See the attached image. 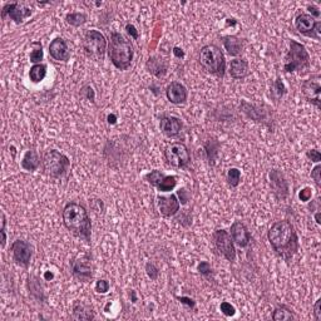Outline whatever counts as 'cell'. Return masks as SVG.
I'll use <instances>...</instances> for the list:
<instances>
[{"mask_svg":"<svg viewBox=\"0 0 321 321\" xmlns=\"http://www.w3.org/2000/svg\"><path fill=\"white\" fill-rule=\"evenodd\" d=\"M267 239L274 252L287 265H290L294 256L300 250L298 232L287 220L275 222L267 231Z\"/></svg>","mask_w":321,"mask_h":321,"instance_id":"cell-1","label":"cell"},{"mask_svg":"<svg viewBox=\"0 0 321 321\" xmlns=\"http://www.w3.org/2000/svg\"><path fill=\"white\" fill-rule=\"evenodd\" d=\"M82 47L85 57L95 61H102L104 59L107 49H108V43H107L106 37L100 30L93 29V30H88L85 33Z\"/></svg>","mask_w":321,"mask_h":321,"instance_id":"cell-7","label":"cell"},{"mask_svg":"<svg viewBox=\"0 0 321 321\" xmlns=\"http://www.w3.org/2000/svg\"><path fill=\"white\" fill-rule=\"evenodd\" d=\"M312 197V189L310 188V187H305V188H302L300 192H299V199H300V201H302V202H307V201H310V199Z\"/></svg>","mask_w":321,"mask_h":321,"instance_id":"cell-43","label":"cell"},{"mask_svg":"<svg viewBox=\"0 0 321 321\" xmlns=\"http://www.w3.org/2000/svg\"><path fill=\"white\" fill-rule=\"evenodd\" d=\"M146 68L152 76H154L156 78H162V77L166 76L168 71V61L163 57L154 55V57L148 58L146 63Z\"/></svg>","mask_w":321,"mask_h":321,"instance_id":"cell-22","label":"cell"},{"mask_svg":"<svg viewBox=\"0 0 321 321\" xmlns=\"http://www.w3.org/2000/svg\"><path fill=\"white\" fill-rule=\"evenodd\" d=\"M125 30H127V33L130 34V36L132 37V38L135 39V40H137V39H138V37H140V34H138L137 28H136V26L133 25V24H130V23H128L127 25H125Z\"/></svg>","mask_w":321,"mask_h":321,"instance_id":"cell-49","label":"cell"},{"mask_svg":"<svg viewBox=\"0 0 321 321\" xmlns=\"http://www.w3.org/2000/svg\"><path fill=\"white\" fill-rule=\"evenodd\" d=\"M47 77V66L43 63L34 64L29 71V78L33 83H40Z\"/></svg>","mask_w":321,"mask_h":321,"instance_id":"cell-32","label":"cell"},{"mask_svg":"<svg viewBox=\"0 0 321 321\" xmlns=\"http://www.w3.org/2000/svg\"><path fill=\"white\" fill-rule=\"evenodd\" d=\"M222 44L231 57H237L243 50V39L237 36L222 37Z\"/></svg>","mask_w":321,"mask_h":321,"instance_id":"cell-25","label":"cell"},{"mask_svg":"<svg viewBox=\"0 0 321 321\" xmlns=\"http://www.w3.org/2000/svg\"><path fill=\"white\" fill-rule=\"evenodd\" d=\"M314 319L316 321H321V299H317L314 304Z\"/></svg>","mask_w":321,"mask_h":321,"instance_id":"cell-47","label":"cell"},{"mask_svg":"<svg viewBox=\"0 0 321 321\" xmlns=\"http://www.w3.org/2000/svg\"><path fill=\"white\" fill-rule=\"evenodd\" d=\"M220 310L222 314L227 317H231L236 314V309H235L234 305L230 304L229 301H222L220 305Z\"/></svg>","mask_w":321,"mask_h":321,"instance_id":"cell-38","label":"cell"},{"mask_svg":"<svg viewBox=\"0 0 321 321\" xmlns=\"http://www.w3.org/2000/svg\"><path fill=\"white\" fill-rule=\"evenodd\" d=\"M71 271L73 277L80 282H88L92 280L93 271L90 264V256L88 253H79L71 260Z\"/></svg>","mask_w":321,"mask_h":321,"instance_id":"cell-11","label":"cell"},{"mask_svg":"<svg viewBox=\"0 0 321 321\" xmlns=\"http://www.w3.org/2000/svg\"><path fill=\"white\" fill-rule=\"evenodd\" d=\"M269 178L272 194L276 197V200L283 201L287 199L288 194H290V187H288V182L286 181L283 173L280 170H271L269 173Z\"/></svg>","mask_w":321,"mask_h":321,"instance_id":"cell-16","label":"cell"},{"mask_svg":"<svg viewBox=\"0 0 321 321\" xmlns=\"http://www.w3.org/2000/svg\"><path fill=\"white\" fill-rule=\"evenodd\" d=\"M306 157L309 159H311V162L314 163H320L321 162V153L319 149H309V151L306 152Z\"/></svg>","mask_w":321,"mask_h":321,"instance_id":"cell-42","label":"cell"},{"mask_svg":"<svg viewBox=\"0 0 321 321\" xmlns=\"http://www.w3.org/2000/svg\"><path fill=\"white\" fill-rule=\"evenodd\" d=\"M42 159H40L39 154L34 149H29L25 152L23 159H21V167L28 172H34L39 168Z\"/></svg>","mask_w":321,"mask_h":321,"instance_id":"cell-27","label":"cell"},{"mask_svg":"<svg viewBox=\"0 0 321 321\" xmlns=\"http://www.w3.org/2000/svg\"><path fill=\"white\" fill-rule=\"evenodd\" d=\"M95 5H97V7H101V5H102V3H100V2H97V3H95Z\"/></svg>","mask_w":321,"mask_h":321,"instance_id":"cell-57","label":"cell"},{"mask_svg":"<svg viewBox=\"0 0 321 321\" xmlns=\"http://www.w3.org/2000/svg\"><path fill=\"white\" fill-rule=\"evenodd\" d=\"M10 149H12V152H13V157H15V147L12 146L10 147Z\"/></svg>","mask_w":321,"mask_h":321,"instance_id":"cell-56","label":"cell"},{"mask_svg":"<svg viewBox=\"0 0 321 321\" xmlns=\"http://www.w3.org/2000/svg\"><path fill=\"white\" fill-rule=\"evenodd\" d=\"M230 235H231L234 242L240 247H247L250 245L251 234L243 222L235 221L230 229Z\"/></svg>","mask_w":321,"mask_h":321,"instance_id":"cell-19","label":"cell"},{"mask_svg":"<svg viewBox=\"0 0 321 321\" xmlns=\"http://www.w3.org/2000/svg\"><path fill=\"white\" fill-rule=\"evenodd\" d=\"M146 274H147V276L149 277V279L156 281L159 277L158 267H157L154 264H152V262H147L146 264Z\"/></svg>","mask_w":321,"mask_h":321,"instance_id":"cell-37","label":"cell"},{"mask_svg":"<svg viewBox=\"0 0 321 321\" xmlns=\"http://www.w3.org/2000/svg\"><path fill=\"white\" fill-rule=\"evenodd\" d=\"M173 55H175L176 58H178V59H183L184 58V52H183V49H182V48H180V47H175L173 48Z\"/></svg>","mask_w":321,"mask_h":321,"instance_id":"cell-50","label":"cell"},{"mask_svg":"<svg viewBox=\"0 0 321 321\" xmlns=\"http://www.w3.org/2000/svg\"><path fill=\"white\" fill-rule=\"evenodd\" d=\"M107 122L109 123V124H116L117 123V116L116 114H113V113H111V114H108V117H107Z\"/></svg>","mask_w":321,"mask_h":321,"instance_id":"cell-51","label":"cell"},{"mask_svg":"<svg viewBox=\"0 0 321 321\" xmlns=\"http://www.w3.org/2000/svg\"><path fill=\"white\" fill-rule=\"evenodd\" d=\"M82 95H83V97L87 98L88 101L92 102V103H94L95 93H94V90H93V88L90 87V85H85V87L82 88Z\"/></svg>","mask_w":321,"mask_h":321,"instance_id":"cell-41","label":"cell"},{"mask_svg":"<svg viewBox=\"0 0 321 321\" xmlns=\"http://www.w3.org/2000/svg\"><path fill=\"white\" fill-rule=\"evenodd\" d=\"M183 128V123L175 116H162L159 120V130L166 137H177Z\"/></svg>","mask_w":321,"mask_h":321,"instance_id":"cell-18","label":"cell"},{"mask_svg":"<svg viewBox=\"0 0 321 321\" xmlns=\"http://www.w3.org/2000/svg\"><path fill=\"white\" fill-rule=\"evenodd\" d=\"M311 64L309 52L304 44L290 40V49L285 55L283 61V72L285 73H294V72H306Z\"/></svg>","mask_w":321,"mask_h":321,"instance_id":"cell-5","label":"cell"},{"mask_svg":"<svg viewBox=\"0 0 321 321\" xmlns=\"http://www.w3.org/2000/svg\"><path fill=\"white\" fill-rule=\"evenodd\" d=\"M73 317L77 320H94L95 312L90 305L77 300L73 304Z\"/></svg>","mask_w":321,"mask_h":321,"instance_id":"cell-26","label":"cell"},{"mask_svg":"<svg viewBox=\"0 0 321 321\" xmlns=\"http://www.w3.org/2000/svg\"><path fill=\"white\" fill-rule=\"evenodd\" d=\"M286 92H287V89H286L285 87V83L282 82V79H281L280 77H277V78L272 82L271 88H270V97H271L272 101L279 103V102L283 98V95L286 94Z\"/></svg>","mask_w":321,"mask_h":321,"instance_id":"cell-31","label":"cell"},{"mask_svg":"<svg viewBox=\"0 0 321 321\" xmlns=\"http://www.w3.org/2000/svg\"><path fill=\"white\" fill-rule=\"evenodd\" d=\"M163 153H165L166 162L171 167L183 170L191 163V153H189L188 147L182 142H171L166 144Z\"/></svg>","mask_w":321,"mask_h":321,"instance_id":"cell-8","label":"cell"},{"mask_svg":"<svg viewBox=\"0 0 321 321\" xmlns=\"http://www.w3.org/2000/svg\"><path fill=\"white\" fill-rule=\"evenodd\" d=\"M240 108L248 118L255 120V122H265L267 119V111L262 108L261 106H258V104L242 102Z\"/></svg>","mask_w":321,"mask_h":321,"instance_id":"cell-24","label":"cell"},{"mask_svg":"<svg viewBox=\"0 0 321 321\" xmlns=\"http://www.w3.org/2000/svg\"><path fill=\"white\" fill-rule=\"evenodd\" d=\"M229 72L231 78L236 80H243L245 78H247L248 74H250L248 61L246 59H241V58H236V59L231 60Z\"/></svg>","mask_w":321,"mask_h":321,"instance_id":"cell-23","label":"cell"},{"mask_svg":"<svg viewBox=\"0 0 321 321\" xmlns=\"http://www.w3.org/2000/svg\"><path fill=\"white\" fill-rule=\"evenodd\" d=\"M61 218L66 229L78 239L90 243L92 236V222L88 211L78 202H68L63 208Z\"/></svg>","mask_w":321,"mask_h":321,"instance_id":"cell-2","label":"cell"},{"mask_svg":"<svg viewBox=\"0 0 321 321\" xmlns=\"http://www.w3.org/2000/svg\"><path fill=\"white\" fill-rule=\"evenodd\" d=\"M166 97L172 104L176 106H180L187 102L188 98V92H187V88L180 82H172L171 84H168L167 89H166Z\"/></svg>","mask_w":321,"mask_h":321,"instance_id":"cell-20","label":"cell"},{"mask_svg":"<svg viewBox=\"0 0 321 321\" xmlns=\"http://www.w3.org/2000/svg\"><path fill=\"white\" fill-rule=\"evenodd\" d=\"M42 165L48 176L53 178H63L71 168V160L57 149H48L43 154Z\"/></svg>","mask_w":321,"mask_h":321,"instance_id":"cell-6","label":"cell"},{"mask_svg":"<svg viewBox=\"0 0 321 321\" xmlns=\"http://www.w3.org/2000/svg\"><path fill=\"white\" fill-rule=\"evenodd\" d=\"M301 93L306 102L321 109V76L314 74L301 84Z\"/></svg>","mask_w":321,"mask_h":321,"instance_id":"cell-12","label":"cell"},{"mask_svg":"<svg viewBox=\"0 0 321 321\" xmlns=\"http://www.w3.org/2000/svg\"><path fill=\"white\" fill-rule=\"evenodd\" d=\"M87 19H88L87 14H84V13H79V12L68 13V14L66 15V21L72 26L83 25V24L87 23Z\"/></svg>","mask_w":321,"mask_h":321,"instance_id":"cell-34","label":"cell"},{"mask_svg":"<svg viewBox=\"0 0 321 321\" xmlns=\"http://www.w3.org/2000/svg\"><path fill=\"white\" fill-rule=\"evenodd\" d=\"M199 61L208 74L223 78L226 73V58L223 52L215 44L203 45L199 53Z\"/></svg>","mask_w":321,"mask_h":321,"instance_id":"cell-4","label":"cell"},{"mask_svg":"<svg viewBox=\"0 0 321 321\" xmlns=\"http://www.w3.org/2000/svg\"><path fill=\"white\" fill-rule=\"evenodd\" d=\"M12 253L13 259L17 262L18 265H20L21 267L26 269L30 265L31 256H33V246L28 242V241L24 240H15L12 243Z\"/></svg>","mask_w":321,"mask_h":321,"instance_id":"cell-15","label":"cell"},{"mask_svg":"<svg viewBox=\"0 0 321 321\" xmlns=\"http://www.w3.org/2000/svg\"><path fill=\"white\" fill-rule=\"evenodd\" d=\"M108 57L112 64L119 71H127L135 57L133 45L118 31L111 33L108 43Z\"/></svg>","mask_w":321,"mask_h":321,"instance_id":"cell-3","label":"cell"},{"mask_svg":"<svg viewBox=\"0 0 321 321\" xmlns=\"http://www.w3.org/2000/svg\"><path fill=\"white\" fill-rule=\"evenodd\" d=\"M49 55L57 61H63V63L68 61L71 58V50L66 40L60 37L52 40L49 44Z\"/></svg>","mask_w":321,"mask_h":321,"instance_id":"cell-21","label":"cell"},{"mask_svg":"<svg viewBox=\"0 0 321 321\" xmlns=\"http://www.w3.org/2000/svg\"><path fill=\"white\" fill-rule=\"evenodd\" d=\"M205 151H206V157H207L208 165L210 166H215L216 160H217L218 157V152H220L221 148V143L215 138L212 140H207L205 142Z\"/></svg>","mask_w":321,"mask_h":321,"instance_id":"cell-29","label":"cell"},{"mask_svg":"<svg viewBox=\"0 0 321 321\" xmlns=\"http://www.w3.org/2000/svg\"><path fill=\"white\" fill-rule=\"evenodd\" d=\"M197 271H199L200 275H202V276L205 277H210L211 275L213 274L212 266H211L207 261H201L200 264L197 265Z\"/></svg>","mask_w":321,"mask_h":321,"instance_id":"cell-36","label":"cell"},{"mask_svg":"<svg viewBox=\"0 0 321 321\" xmlns=\"http://www.w3.org/2000/svg\"><path fill=\"white\" fill-rule=\"evenodd\" d=\"M213 245L218 253H221L227 261L234 262L236 260V248H235V242L232 240L231 235L226 230H216L213 232Z\"/></svg>","mask_w":321,"mask_h":321,"instance_id":"cell-9","label":"cell"},{"mask_svg":"<svg viewBox=\"0 0 321 321\" xmlns=\"http://www.w3.org/2000/svg\"><path fill=\"white\" fill-rule=\"evenodd\" d=\"M311 178L314 180L316 187H321V165H319V163L312 168Z\"/></svg>","mask_w":321,"mask_h":321,"instance_id":"cell-40","label":"cell"},{"mask_svg":"<svg viewBox=\"0 0 321 321\" xmlns=\"http://www.w3.org/2000/svg\"><path fill=\"white\" fill-rule=\"evenodd\" d=\"M43 58H44V53H43V45L40 42H33L31 43V52L29 55V59L33 64H40Z\"/></svg>","mask_w":321,"mask_h":321,"instance_id":"cell-33","label":"cell"},{"mask_svg":"<svg viewBox=\"0 0 321 321\" xmlns=\"http://www.w3.org/2000/svg\"><path fill=\"white\" fill-rule=\"evenodd\" d=\"M31 8H29L25 3H5L2 9V19L9 18L15 24H21L26 18L31 15Z\"/></svg>","mask_w":321,"mask_h":321,"instance_id":"cell-13","label":"cell"},{"mask_svg":"<svg viewBox=\"0 0 321 321\" xmlns=\"http://www.w3.org/2000/svg\"><path fill=\"white\" fill-rule=\"evenodd\" d=\"M237 24V21H236V19H234V18H232V19H227V25H236Z\"/></svg>","mask_w":321,"mask_h":321,"instance_id":"cell-55","label":"cell"},{"mask_svg":"<svg viewBox=\"0 0 321 321\" xmlns=\"http://www.w3.org/2000/svg\"><path fill=\"white\" fill-rule=\"evenodd\" d=\"M158 203V211L163 217H173L178 213L181 207L180 201L177 199V195H168V196L157 197Z\"/></svg>","mask_w":321,"mask_h":321,"instance_id":"cell-17","label":"cell"},{"mask_svg":"<svg viewBox=\"0 0 321 321\" xmlns=\"http://www.w3.org/2000/svg\"><path fill=\"white\" fill-rule=\"evenodd\" d=\"M109 287H111V285H109L108 281L104 280V279L98 280L97 282H95V291H97L98 294H102V295H104V294L108 293Z\"/></svg>","mask_w":321,"mask_h":321,"instance_id":"cell-39","label":"cell"},{"mask_svg":"<svg viewBox=\"0 0 321 321\" xmlns=\"http://www.w3.org/2000/svg\"><path fill=\"white\" fill-rule=\"evenodd\" d=\"M146 181L151 186L156 187L159 192H171L177 186V177L176 176H166L158 170H153L144 176Z\"/></svg>","mask_w":321,"mask_h":321,"instance_id":"cell-14","label":"cell"},{"mask_svg":"<svg viewBox=\"0 0 321 321\" xmlns=\"http://www.w3.org/2000/svg\"><path fill=\"white\" fill-rule=\"evenodd\" d=\"M43 277H44L45 281H52L53 279H54V274H53L52 271H45L44 275H43Z\"/></svg>","mask_w":321,"mask_h":321,"instance_id":"cell-52","label":"cell"},{"mask_svg":"<svg viewBox=\"0 0 321 321\" xmlns=\"http://www.w3.org/2000/svg\"><path fill=\"white\" fill-rule=\"evenodd\" d=\"M295 28L299 33L307 38L320 40L321 21L312 18L307 13H300L295 18Z\"/></svg>","mask_w":321,"mask_h":321,"instance_id":"cell-10","label":"cell"},{"mask_svg":"<svg viewBox=\"0 0 321 321\" xmlns=\"http://www.w3.org/2000/svg\"><path fill=\"white\" fill-rule=\"evenodd\" d=\"M307 10L310 12V13H307V14H310L312 18H315L316 20L320 19L321 12H320L319 8L316 7V5H307Z\"/></svg>","mask_w":321,"mask_h":321,"instance_id":"cell-48","label":"cell"},{"mask_svg":"<svg viewBox=\"0 0 321 321\" xmlns=\"http://www.w3.org/2000/svg\"><path fill=\"white\" fill-rule=\"evenodd\" d=\"M131 298H132V302H137V296H136L135 290H131Z\"/></svg>","mask_w":321,"mask_h":321,"instance_id":"cell-54","label":"cell"},{"mask_svg":"<svg viewBox=\"0 0 321 321\" xmlns=\"http://www.w3.org/2000/svg\"><path fill=\"white\" fill-rule=\"evenodd\" d=\"M5 226H7V218H5L4 212H2V230H0V234H2V247H4L5 242H7V234H5Z\"/></svg>","mask_w":321,"mask_h":321,"instance_id":"cell-46","label":"cell"},{"mask_svg":"<svg viewBox=\"0 0 321 321\" xmlns=\"http://www.w3.org/2000/svg\"><path fill=\"white\" fill-rule=\"evenodd\" d=\"M315 221H316L317 224H321V212L320 211H317V212L315 213Z\"/></svg>","mask_w":321,"mask_h":321,"instance_id":"cell-53","label":"cell"},{"mask_svg":"<svg viewBox=\"0 0 321 321\" xmlns=\"http://www.w3.org/2000/svg\"><path fill=\"white\" fill-rule=\"evenodd\" d=\"M28 287H29V293L31 294L33 298H36L39 302H47V295H45L44 288H43L42 283H40L39 277L33 276V275L29 276Z\"/></svg>","mask_w":321,"mask_h":321,"instance_id":"cell-28","label":"cell"},{"mask_svg":"<svg viewBox=\"0 0 321 321\" xmlns=\"http://www.w3.org/2000/svg\"><path fill=\"white\" fill-rule=\"evenodd\" d=\"M176 299H177L182 305H186L189 309H195V307H196V301H195L194 299L188 298V296H177Z\"/></svg>","mask_w":321,"mask_h":321,"instance_id":"cell-44","label":"cell"},{"mask_svg":"<svg viewBox=\"0 0 321 321\" xmlns=\"http://www.w3.org/2000/svg\"><path fill=\"white\" fill-rule=\"evenodd\" d=\"M296 319V315L287 305H277L272 312V320L274 321H293Z\"/></svg>","mask_w":321,"mask_h":321,"instance_id":"cell-30","label":"cell"},{"mask_svg":"<svg viewBox=\"0 0 321 321\" xmlns=\"http://www.w3.org/2000/svg\"><path fill=\"white\" fill-rule=\"evenodd\" d=\"M177 199L180 201L181 205H186L189 201V194L186 188H180L177 191Z\"/></svg>","mask_w":321,"mask_h":321,"instance_id":"cell-45","label":"cell"},{"mask_svg":"<svg viewBox=\"0 0 321 321\" xmlns=\"http://www.w3.org/2000/svg\"><path fill=\"white\" fill-rule=\"evenodd\" d=\"M226 180L230 187H232V188L237 187L241 182V171L239 170V168H235V167L230 168V170L227 171Z\"/></svg>","mask_w":321,"mask_h":321,"instance_id":"cell-35","label":"cell"}]
</instances>
